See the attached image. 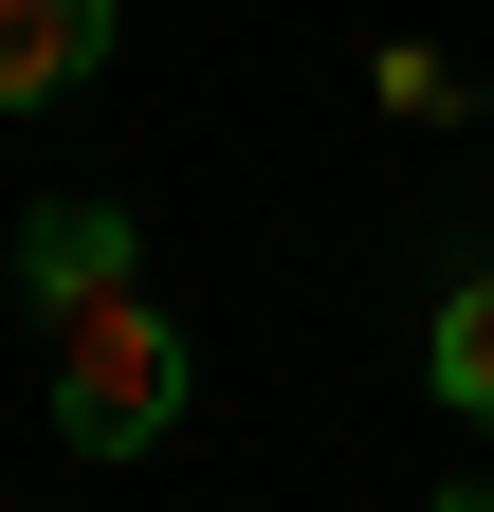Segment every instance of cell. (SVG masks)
Wrapping results in <instances>:
<instances>
[{"label":"cell","instance_id":"6da1fadb","mask_svg":"<svg viewBox=\"0 0 494 512\" xmlns=\"http://www.w3.org/2000/svg\"><path fill=\"white\" fill-rule=\"evenodd\" d=\"M183 384H202L183 311H147V293H92L74 330H55V439H74V458H147V439L183 421Z\"/></svg>","mask_w":494,"mask_h":512},{"label":"cell","instance_id":"7a4b0ae2","mask_svg":"<svg viewBox=\"0 0 494 512\" xmlns=\"http://www.w3.org/2000/svg\"><path fill=\"white\" fill-rule=\"evenodd\" d=\"M19 293L55 311V330H74L92 293H129V202H37L19 220Z\"/></svg>","mask_w":494,"mask_h":512},{"label":"cell","instance_id":"3957f363","mask_svg":"<svg viewBox=\"0 0 494 512\" xmlns=\"http://www.w3.org/2000/svg\"><path fill=\"white\" fill-rule=\"evenodd\" d=\"M110 19H129V0H0V110H55L110 55Z\"/></svg>","mask_w":494,"mask_h":512},{"label":"cell","instance_id":"277c9868","mask_svg":"<svg viewBox=\"0 0 494 512\" xmlns=\"http://www.w3.org/2000/svg\"><path fill=\"white\" fill-rule=\"evenodd\" d=\"M421 384H440V403L494 439V275H458L440 311H421Z\"/></svg>","mask_w":494,"mask_h":512},{"label":"cell","instance_id":"5b68a950","mask_svg":"<svg viewBox=\"0 0 494 512\" xmlns=\"http://www.w3.org/2000/svg\"><path fill=\"white\" fill-rule=\"evenodd\" d=\"M366 92H385L403 128H440V110H476V92H458V55H440V37H385V55H366Z\"/></svg>","mask_w":494,"mask_h":512},{"label":"cell","instance_id":"8992f818","mask_svg":"<svg viewBox=\"0 0 494 512\" xmlns=\"http://www.w3.org/2000/svg\"><path fill=\"white\" fill-rule=\"evenodd\" d=\"M421 512H494V476H458V494H421Z\"/></svg>","mask_w":494,"mask_h":512}]
</instances>
